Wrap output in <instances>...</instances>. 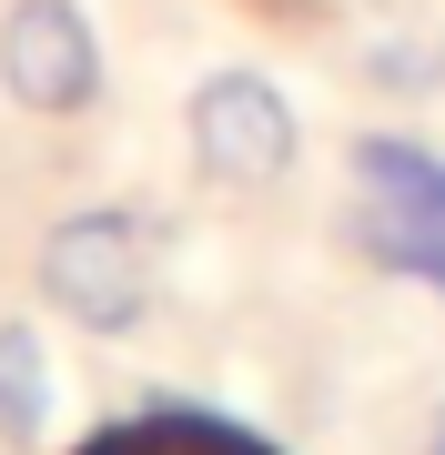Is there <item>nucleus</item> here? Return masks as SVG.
I'll use <instances>...</instances> for the list:
<instances>
[{
  "label": "nucleus",
  "instance_id": "1",
  "mask_svg": "<svg viewBox=\"0 0 445 455\" xmlns=\"http://www.w3.org/2000/svg\"><path fill=\"white\" fill-rule=\"evenodd\" d=\"M152 283H163V253H152V223L122 203H91V212H61L41 233V304L82 334H142L152 314Z\"/></svg>",
  "mask_w": 445,
  "mask_h": 455
},
{
  "label": "nucleus",
  "instance_id": "2",
  "mask_svg": "<svg viewBox=\"0 0 445 455\" xmlns=\"http://www.w3.org/2000/svg\"><path fill=\"white\" fill-rule=\"evenodd\" d=\"M182 142H193L203 182H223V193H274V182L294 172V152H304V122H294V101H283L264 71H213V82L182 101Z\"/></svg>",
  "mask_w": 445,
  "mask_h": 455
},
{
  "label": "nucleus",
  "instance_id": "3",
  "mask_svg": "<svg viewBox=\"0 0 445 455\" xmlns=\"http://www.w3.org/2000/svg\"><path fill=\"white\" fill-rule=\"evenodd\" d=\"M0 92L31 122H71L101 101V31L82 0H11L0 11Z\"/></svg>",
  "mask_w": 445,
  "mask_h": 455
},
{
  "label": "nucleus",
  "instance_id": "4",
  "mask_svg": "<svg viewBox=\"0 0 445 455\" xmlns=\"http://www.w3.org/2000/svg\"><path fill=\"white\" fill-rule=\"evenodd\" d=\"M354 193L385 212H415V223H445V152L415 142V132H354Z\"/></svg>",
  "mask_w": 445,
  "mask_h": 455
},
{
  "label": "nucleus",
  "instance_id": "5",
  "mask_svg": "<svg viewBox=\"0 0 445 455\" xmlns=\"http://www.w3.org/2000/svg\"><path fill=\"white\" fill-rule=\"evenodd\" d=\"M51 415H61V385H51V355L20 314H0V445H41Z\"/></svg>",
  "mask_w": 445,
  "mask_h": 455
},
{
  "label": "nucleus",
  "instance_id": "6",
  "mask_svg": "<svg viewBox=\"0 0 445 455\" xmlns=\"http://www.w3.org/2000/svg\"><path fill=\"white\" fill-rule=\"evenodd\" d=\"M345 243L375 263V274H405V283H435V293H445V223H415V212L354 203V212H345Z\"/></svg>",
  "mask_w": 445,
  "mask_h": 455
},
{
  "label": "nucleus",
  "instance_id": "7",
  "mask_svg": "<svg viewBox=\"0 0 445 455\" xmlns=\"http://www.w3.org/2000/svg\"><path fill=\"white\" fill-rule=\"evenodd\" d=\"M364 92L435 101L445 92V31H375V41H364Z\"/></svg>",
  "mask_w": 445,
  "mask_h": 455
},
{
  "label": "nucleus",
  "instance_id": "8",
  "mask_svg": "<svg viewBox=\"0 0 445 455\" xmlns=\"http://www.w3.org/2000/svg\"><path fill=\"white\" fill-rule=\"evenodd\" d=\"M425 455H445V405H435V425H425Z\"/></svg>",
  "mask_w": 445,
  "mask_h": 455
}]
</instances>
